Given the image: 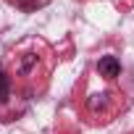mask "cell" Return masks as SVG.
<instances>
[{"label": "cell", "mask_w": 134, "mask_h": 134, "mask_svg": "<svg viewBox=\"0 0 134 134\" xmlns=\"http://www.w3.org/2000/svg\"><path fill=\"white\" fill-rule=\"evenodd\" d=\"M97 71H100V76H105V79H116L118 71H121V63H118L116 55H105V58H100V63H97Z\"/></svg>", "instance_id": "cell-1"}, {"label": "cell", "mask_w": 134, "mask_h": 134, "mask_svg": "<svg viewBox=\"0 0 134 134\" xmlns=\"http://www.w3.org/2000/svg\"><path fill=\"white\" fill-rule=\"evenodd\" d=\"M8 97H11V82L5 71H0V103H5Z\"/></svg>", "instance_id": "cell-2"}]
</instances>
